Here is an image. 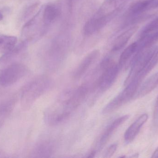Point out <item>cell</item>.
<instances>
[{
  "label": "cell",
  "mask_w": 158,
  "mask_h": 158,
  "mask_svg": "<svg viewBox=\"0 0 158 158\" xmlns=\"http://www.w3.org/2000/svg\"><path fill=\"white\" fill-rule=\"evenodd\" d=\"M157 49V46L154 45L143 48L135 55L131 61V70L124 82L125 86L140 75L149 64Z\"/></svg>",
  "instance_id": "cell-4"
},
{
  "label": "cell",
  "mask_w": 158,
  "mask_h": 158,
  "mask_svg": "<svg viewBox=\"0 0 158 158\" xmlns=\"http://www.w3.org/2000/svg\"><path fill=\"white\" fill-rule=\"evenodd\" d=\"M27 72V67L22 64L14 63L6 68L2 70L0 75V84L8 87L16 83L24 77Z\"/></svg>",
  "instance_id": "cell-7"
},
{
  "label": "cell",
  "mask_w": 158,
  "mask_h": 158,
  "mask_svg": "<svg viewBox=\"0 0 158 158\" xmlns=\"http://www.w3.org/2000/svg\"><path fill=\"white\" fill-rule=\"evenodd\" d=\"M129 0H105L97 13V15H106L115 11H120Z\"/></svg>",
  "instance_id": "cell-14"
},
{
  "label": "cell",
  "mask_w": 158,
  "mask_h": 158,
  "mask_svg": "<svg viewBox=\"0 0 158 158\" xmlns=\"http://www.w3.org/2000/svg\"><path fill=\"white\" fill-rule=\"evenodd\" d=\"M67 1L69 9V11L71 12L72 8H73V3H74V0H67Z\"/></svg>",
  "instance_id": "cell-26"
},
{
  "label": "cell",
  "mask_w": 158,
  "mask_h": 158,
  "mask_svg": "<svg viewBox=\"0 0 158 158\" xmlns=\"http://www.w3.org/2000/svg\"><path fill=\"white\" fill-rule=\"evenodd\" d=\"M15 107V102L13 100L6 101L0 105V118L8 116Z\"/></svg>",
  "instance_id": "cell-21"
},
{
  "label": "cell",
  "mask_w": 158,
  "mask_h": 158,
  "mask_svg": "<svg viewBox=\"0 0 158 158\" xmlns=\"http://www.w3.org/2000/svg\"><path fill=\"white\" fill-rule=\"evenodd\" d=\"M158 7V0H143L133 3L124 15L123 27L134 25L149 17L146 14Z\"/></svg>",
  "instance_id": "cell-3"
},
{
  "label": "cell",
  "mask_w": 158,
  "mask_h": 158,
  "mask_svg": "<svg viewBox=\"0 0 158 158\" xmlns=\"http://www.w3.org/2000/svg\"><path fill=\"white\" fill-rule=\"evenodd\" d=\"M158 63V48L156 53L154 54V56L151 59V61L149 62V64L143 70V71L141 72V75L142 76L145 78L153 69L157 65Z\"/></svg>",
  "instance_id": "cell-22"
},
{
  "label": "cell",
  "mask_w": 158,
  "mask_h": 158,
  "mask_svg": "<svg viewBox=\"0 0 158 158\" xmlns=\"http://www.w3.org/2000/svg\"><path fill=\"white\" fill-rule=\"evenodd\" d=\"M17 41L15 36L0 34V53L4 54L13 49Z\"/></svg>",
  "instance_id": "cell-17"
},
{
  "label": "cell",
  "mask_w": 158,
  "mask_h": 158,
  "mask_svg": "<svg viewBox=\"0 0 158 158\" xmlns=\"http://www.w3.org/2000/svg\"><path fill=\"white\" fill-rule=\"evenodd\" d=\"M3 19V15L0 11V20H2Z\"/></svg>",
  "instance_id": "cell-29"
},
{
  "label": "cell",
  "mask_w": 158,
  "mask_h": 158,
  "mask_svg": "<svg viewBox=\"0 0 158 158\" xmlns=\"http://www.w3.org/2000/svg\"><path fill=\"white\" fill-rule=\"evenodd\" d=\"M118 147L117 144H113L109 147L106 153V158H110L115 154Z\"/></svg>",
  "instance_id": "cell-23"
},
{
  "label": "cell",
  "mask_w": 158,
  "mask_h": 158,
  "mask_svg": "<svg viewBox=\"0 0 158 158\" xmlns=\"http://www.w3.org/2000/svg\"><path fill=\"white\" fill-rule=\"evenodd\" d=\"M139 51V47L137 42L133 43L126 47L121 54L119 59L118 65L120 69H121L127 64L129 60H132L135 55Z\"/></svg>",
  "instance_id": "cell-16"
},
{
  "label": "cell",
  "mask_w": 158,
  "mask_h": 158,
  "mask_svg": "<svg viewBox=\"0 0 158 158\" xmlns=\"http://www.w3.org/2000/svg\"><path fill=\"white\" fill-rule=\"evenodd\" d=\"M119 11H115L106 15L96 16L89 19L84 27V33L85 36H89L104 28Z\"/></svg>",
  "instance_id": "cell-8"
},
{
  "label": "cell",
  "mask_w": 158,
  "mask_h": 158,
  "mask_svg": "<svg viewBox=\"0 0 158 158\" xmlns=\"http://www.w3.org/2000/svg\"><path fill=\"white\" fill-rule=\"evenodd\" d=\"M138 29V26L133 25L118 36L114 41L112 47V51L117 52L123 49L126 45L132 36L137 31Z\"/></svg>",
  "instance_id": "cell-13"
},
{
  "label": "cell",
  "mask_w": 158,
  "mask_h": 158,
  "mask_svg": "<svg viewBox=\"0 0 158 158\" xmlns=\"http://www.w3.org/2000/svg\"><path fill=\"white\" fill-rule=\"evenodd\" d=\"M1 71H2V70H0V75H1Z\"/></svg>",
  "instance_id": "cell-30"
},
{
  "label": "cell",
  "mask_w": 158,
  "mask_h": 158,
  "mask_svg": "<svg viewBox=\"0 0 158 158\" xmlns=\"http://www.w3.org/2000/svg\"><path fill=\"white\" fill-rule=\"evenodd\" d=\"M158 85V72L152 75L143 84L138 92L139 97L145 96L150 93Z\"/></svg>",
  "instance_id": "cell-18"
},
{
  "label": "cell",
  "mask_w": 158,
  "mask_h": 158,
  "mask_svg": "<svg viewBox=\"0 0 158 158\" xmlns=\"http://www.w3.org/2000/svg\"><path fill=\"white\" fill-rule=\"evenodd\" d=\"M96 154V152L95 151H93V152H91L90 153V155H89V156H88V158H93L94 157L95 155Z\"/></svg>",
  "instance_id": "cell-28"
},
{
  "label": "cell",
  "mask_w": 158,
  "mask_h": 158,
  "mask_svg": "<svg viewBox=\"0 0 158 158\" xmlns=\"http://www.w3.org/2000/svg\"><path fill=\"white\" fill-rule=\"evenodd\" d=\"M54 146L51 142H42L38 144L33 149V157H49L54 153Z\"/></svg>",
  "instance_id": "cell-15"
},
{
  "label": "cell",
  "mask_w": 158,
  "mask_h": 158,
  "mask_svg": "<svg viewBox=\"0 0 158 158\" xmlns=\"http://www.w3.org/2000/svg\"><path fill=\"white\" fill-rule=\"evenodd\" d=\"M28 41L23 40L13 49L7 53L3 54L0 58V65H6L14 62L16 59L20 57L27 49Z\"/></svg>",
  "instance_id": "cell-9"
},
{
  "label": "cell",
  "mask_w": 158,
  "mask_h": 158,
  "mask_svg": "<svg viewBox=\"0 0 158 158\" xmlns=\"http://www.w3.org/2000/svg\"><path fill=\"white\" fill-rule=\"evenodd\" d=\"M148 118L147 114H143L128 128L124 135V141L126 143H130L134 141Z\"/></svg>",
  "instance_id": "cell-10"
},
{
  "label": "cell",
  "mask_w": 158,
  "mask_h": 158,
  "mask_svg": "<svg viewBox=\"0 0 158 158\" xmlns=\"http://www.w3.org/2000/svg\"><path fill=\"white\" fill-rule=\"evenodd\" d=\"M130 117L129 115H126L119 117L111 122L109 126L106 128L104 133L100 138L99 142V147L100 149L103 147L108 142L112 135L116 130L124 123Z\"/></svg>",
  "instance_id": "cell-12"
},
{
  "label": "cell",
  "mask_w": 158,
  "mask_h": 158,
  "mask_svg": "<svg viewBox=\"0 0 158 158\" xmlns=\"http://www.w3.org/2000/svg\"><path fill=\"white\" fill-rule=\"evenodd\" d=\"M52 82L49 77L41 76L29 83L23 88L21 97V107L27 109L52 87Z\"/></svg>",
  "instance_id": "cell-2"
},
{
  "label": "cell",
  "mask_w": 158,
  "mask_h": 158,
  "mask_svg": "<svg viewBox=\"0 0 158 158\" xmlns=\"http://www.w3.org/2000/svg\"><path fill=\"white\" fill-rule=\"evenodd\" d=\"M141 83L137 78L132 80L118 95L108 104L102 113L104 114L110 113L129 102L136 93Z\"/></svg>",
  "instance_id": "cell-6"
},
{
  "label": "cell",
  "mask_w": 158,
  "mask_h": 158,
  "mask_svg": "<svg viewBox=\"0 0 158 158\" xmlns=\"http://www.w3.org/2000/svg\"><path fill=\"white\" fill-rule=\"evenodd\" d=\"M158 31V17L148 23L140 32L139 37Z\"/></svg>",
  "instance_id": "cell-20"
},
{
  "label": "cell",
  "mask_w": 158,
  "mask_h": 158,
  "mask_svg": "<svg viewBox=\"0 0 158 158\" xmlns=\"http://www.w3.org/2000/svg\"><path fill=\"white\" fill-rule=\"evenodd\" d=\"M99 51L97 50L93 51L88 54L82 60L78 66L74 71L73 77L76 79H78L82 77L96 60L97 58L99 56Z\"/></svg>",
  "instance_id": "cell-11"
},
{
  "label": "cell",
  "mask_w": 158,
  "mask_h": 158,
  "mask_svg": "<svg viewBox=\"0 0 158 158\" xmlns=\"http://www.w3.org/2000/svg\"><path fill=\"white\" fill-rule=\"evenodd\" d=\"M59 8L53 5H49L44 8L43 19L45 24H49L54 21L60 15Z\"/></svg>",
  "instance_id": "cell-19"
},
{
  "label": "cell",
  "mask_w": 158,
  "mask_h": 158,
  "mask_svg": "<svg viewBox=\"0 0 158 158\" xmlns=\"http://www.w3.org/2000/svg\"><path fill=\"white\" fill-rule=\"evenodd\" d=\"M99 65L103 70L98 81L97 89L100 92H105L115 82L120 69L118 64L110 58L104 59Z\"/></svg>",
  "instance_id": "cell-5"
},
{
  "label": "cell",
  "mask_w": 158,
  "mask_h": 158,
  "mask_svg": "<svg viewBox=\"0 0 158 158\" xmlns=\"http://www.w3.org/2000/svg\"><path fill=\"white\" fill-rule=\"evenodd\" d=\"M152 158H158V147L157 149L155 150L154 153H153V155L152 156Z\"/></svg>",
  "instance_id": "cell-27"
},
{
  "label": "cell",
  "mask_w": 158,
  "mask_h": 158,
  "mask_svg": "<svg viewBox=\"0 0 158 158\" xmlns=\"http://www.w3.org/2000/svg\"><path fill=\"white\" fill-rule=\"evenodd\" d=\"M82 103L81 97L75 89L64 91L45 111L44 121L50 126L58 125L67 119Z\"/></svg>",
  "instance_id": "cell-1"
},
{
  "label": "cell",
  "mask_w": 158,
  "mask_h": 158,
  "mask_svg": "<svg viewBox=\"0 0 158 158\" xmlns=\"http://www.w3.org/2000/svg\"><path fill=\"white\" fill-rule=\"evenodd\" d=\"M154 124L156 127H158V96L154 111Z\"/></svg>",
  "instance_id": "cell-25"
},
{
  "label": "cell",
  "mask_w": 158,
  "mask_h": 158,
  "mask_svg": "<svg viewBox=\"0 0 158 158\" xmlns=\"http://www.w3.org/2000/svg\"><path fill=\"white\" fill-rule=\"evenodd\" d=\"M38 6V4H35L31 6L28 7L24 13V16H23L24 19L26 20V19H27L33 13V11L36 10V8H37Z\"/></svg>",
  "instance_id": "cell-24"
}]
</instances>
